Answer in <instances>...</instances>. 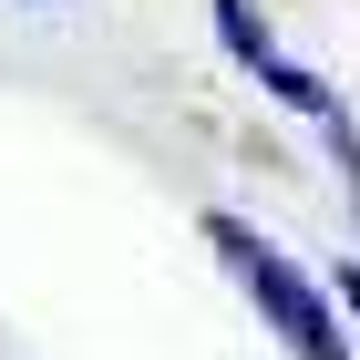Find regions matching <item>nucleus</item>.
Listing matches in <instances>:
<instances>
[{
	"label": "nucleus",
	"mask_w": 360,
	"mask_h": 360,
	"mask_svg": "<svg viewBox=\"0 0 360 360\" xmlns=\"http://www.w3.org/2000/svg\"><path fill=\"white\" fill-rule=\"evenodd\" d=\"M217 31H226V52L248 62L257 83H268L278 62H288V52H278V41H268V21H257V11H248V0H217Z\"/></svg>",
	"instance_id": "obj_2"
},
{
	"label": "nucleus",
	"mask_w": 360,
	"mask_h": 360,
	"mask_svg": "<svg viewBox=\"0 0 360 360\" xmlns=\"http://www.w3.org/2000/svg\"><path fill=\"white\" fill-rule=\"evenodd\" d=\"M330 299H340V309L360 319V268H330Z\"/></svg>",
	"instance_id": "obj_3"
},
{
	"label": "nucleus",
	"mask_w": 360,
	"mask_h": 360,
	"mask_svg": "<svg viewBox=\"0 0 360 360\" xmlns=\"http://www.w3.org/2000/svg\"><path fill=\"white\" fill-rule=\"evenodd\" d=\"M206 248L237 268V288L257 299V319H268L299 360H350L340 350V319H330V288H319L309 268H288V248H268V237L237 226V217H206Z\"/></svg>",
	"instance_id": "obj_1"
}]
</instances>
